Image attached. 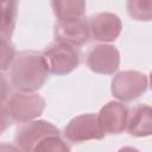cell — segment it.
Masks as SVG:
<instances>
[{
    "label": "cell",
    "mask_w": 152,
    "mask_h": 152,
    "mask_svg": "<svg viewBox=\"0 0 152 152\" xmlns=\"http://www.w3.org/2000/svg\"><path fill=\"white\" fill-rule=\"evenodd\" d=\"M48 74L42 53L33 51L20 52L11 65L12 84L23 93H33L40 89Z\"/></svg>",
    "instance_id": "obj_1"
},
{
    "label": "cell",
    "mask_w": 152,
    "mask_h": 152,
    "mask_svg": "<svg viewBox=\"0 0 152 152\" xmlns=\"http://www.w3.org/2000/svg\"><path fill=\"white\" fill-rule=\"evenodd\" d=\"M42 58L48 72L53 75L69 74L80 63V56L76 49L61 42L49 45L42 52Z\"/></svg>",
    "instance_id": "obj_2"
},
{
    "label": "cell",
    "mask_w": 152,
    "mask_h": 152,
    "mask_svg": "<svg viewBox=\"0 0 152 152\" xmlns=\"http://www.w3.org/2000/svg\"><path fill=\"white\" fill-rule=\"evenodd\" d=\"M45 108V101L42 96L33 93H14L7 101L6 109L12 120L27 122L38 118Z\"/></svg>",
    "instance_id": "obj_3"
},
{
    "label": "cell",
    "mask_w": 152,
    "mask_h": 152,
    "mask_svg": "<svg viewBox=\"0 0 152 152\" xmlns=\"http://www.w3.org/2000/svg\"><path fill=\"white\" fill-rule=\"evenodd\" d=\"M148 80L145 74L133 70L119 72L112 80V94L120 101H132L147 90Z\"/></svg>",
    "instance_id": "obj_4"
},
{
    "label": "cell",
    "mask_w": 152,
    "mask_h": 152,
    "mask_svg": "<svg viewBox=\"0 0 152 152\" xmlns=\"http://www.w3.org/2000/svg\"><path fill=\"white\" fill-rule=\"evenodd\" d=\"M106 133L97 121V115L93 113L81 114L69 121L64 128V137L71 142H83L88 140L103 139Z\"/></svg>",
    "instance_id": "obj_5"
},
{
    "label": "cell",
    "mask_w": 152,
    "mask_h": 152,
    "mask_svg": "<svg viewBox=\"0 0 152 152\" xmlns=\"http://www.w3.org/2000/svg\"><path fill=\"white\" fill-rule=\"evenodd\" d=\"M50 134H59L58 128L45 120H31L18 127L14 140L23 152H31L39 140Z\"/></svg>",
    "instance_id": "obj_6"
},
{
    "label": "cell",
    "mask_w": 152,
    "mask_h": 152,
    "mask_svg": "<svg viewBox=\"0 0 152 152\" xmlns=\"http://www.w3.org/2000/svg\"><path fill=\"white\" fill-rule=\"evenodd\" d=\"M119 64L120 55L113 45L99 44L93 46L87 53V65L96 74L110 75L118 70Z\"/></svg>",
    "instance_id": "obj_7"
},
{
    "label": "cell",
    "mask_w": 152,
    "mask_h": 152,
    "mask_svg": "<svg viewBox=\"0 0 152 152\" xmlns=\"http://www.w3.org/2000/svg\"><path fill=\"white\" fill-rule=\"evenodd\" d=\"M56 42L65 43L71 46H80L89 39V26L84 18L58 21L55 24L53 30Z\"/></svg>",
    "instance_id": "obj_8"
},
{
    "label": "cell",
    "mask_w": 152,
    "mask_h": 152,
    "mask_svg": "<svg viewBox=\"0 0 152 152\" xmlns=\"http://www.w3.org/2000/svg\"><path fill=\"white\" fill-rule=\"evenodd\" d=\"M88 26L91 37L99 42L115 40L122 28L120 18L110 12H101L93 15L88 23Z\"/></svg>",
    "instance_id": "obj_9"
},
{
    "label": "cell",
    "mask_w": 152,
    "mask_h": 152,
    "mask_svg": "<svg viewBox=\"0 0 152 152\" xmlns=\"http://www.w3.org/2000/svg\"><path fill=\"white\" fill-rule=\"evenodd\" d=\"M128 109L118 101H110L104 104L97 114V121L102 131L108 134L121 133L127 125Z\"/></svg>",
    "instance_id": "obj_10"
},
{
    "label": "cell",
    "mask_w": 152,
    "mask_h": 152,
    "mask_svg": "<svg viewBox=\"0 0 152 152\" xmlns=\"http://www.w3.org/2000/svg\"><path fill=\"white\" fill-rule=\"evenodd\" d=\"M127 131L134 137H148L152 132V109L147 104L135 106L128 113Z\"/></svg>",
    "instance_id": "obj_11"
},
{
    "label": "cell",
    "mask_w": 152,
    "mask_h": 152,
    "mask_svg": "<svg viewBox=\"0 0 152 152\" xmlns=\"http://www.w3.org/2000/svg\"><path fill=\"white\" fill-rule=\"evenodd\" d=\"M18 2L0 1V40H8L17 21Z\"/></svg>",
    "instance_id": "obj_12"
},
{
    "label": "cell",
    "mask_w": 152,
    "mask_h": 152,
    "mask_svg": "<svg viewBox=\"0 0 152 152\" xmlns=\"http://www.w3.org/2000/svg\"><path fill=\"white\" fill-rule=\"evenodd\" d=\"M51 6L58 21L83 18L86 10L84 1H52Z\"/></svg>",
    "instance_id": "obj_13"
},
{
    "label": "cell",
    "mask_w": 152,
    "mask_h": 152,
    "mask_svg": "<svg viewBox=\"0 0 152 152\" xmlns=\"http://www.w3.org/2000/svg\"><path fill=\"white\" fill-rule=\"evenodd\" d=\"M31 152H70V147L59 134H50L39 140Z\"/></svg>",
    "instance_id": "obj_14"
},
{
    "label": "cell",
    "mask_w": 152,
    "mask_h": 152,
    "mask_svg": "<svg viewBox=\"0 0 152 152\" xmlns=\"http://www.w3.org/2000/svg\"><path fill=\"white\" fill-rule=\"evenodd\" d=\"M127 11L131 18L135 20H151L152 14V1L146 0H132L127 2Z\"/></svg>",
    "instance_id": "obj_15"
},
{
    "label": "cell",
    "mask_w": 152,
    "mask_h": 152,
    "mask_svg": "<svg viewBox=\"0 0 152 152\" xmlns=\"http://www.w3.org/2000/svg\"><path fill=\"white\" fill-rule=\"evenodd\" d=\"M15 58V50L8 40H0V70H7Z\"/></svg>",
    "instance_id": "obj_16"
},
{
    "label": "cell",
    "mask_w": 152,
    "mask_h": 152,
    "mask_svg": "<svg viewBox=\"0 0 152 152\" xmlns=\"http://www.w3.org/2000/svg\"><path fill=\"white\" fill-rule=\"evenodd\" d=\"M12 119L6 109V107L0 106V134L4 133L10 126H11Z\"/></svg>",
    "instance_id": "obj_17"
},
{
    "label": "cell",
    "mask_w": 152,
    "mask_h": 152,
    "mask_svg": "<svg viewBox=\"0 0 152 152\" xmlns=\"http://www.w3.org/2000/svg\"><path fill=\"white\" fill-rule=\"evenodd\" d=\"M7 93H8V84L6 78L0 74V106L4 103V101L7 97Z\"/></svg>",
    "instance_id": "obj_18"
},
{
    "label": "cell",
    "mask_w": 152,
    "mask_h": 152,
    "mask_svg": "<svg viewBox=\"0 0 152 152\" xmlns=\"http://www.w3.org/2000/svg\"><path fill=\"white\" fill-rule=\"evenodd\" d=\"M0 152H23V151L20 148H18V147L13 146V145L1 142L0 144Z\"/></svg>",
    "instance_id": "obj_19"
},
{
    "label": "cell",
    "mask_w": 152,
    "mask_h": 152,
    "mask_svg": "<svg viewBox=\"0 0 152 152\" xmlns=\"http://www.w3.org/2000/svg\"><path fill=\"white\" fill-rule=\"evenodd\" d=\"M118 152H140V151L132 147V146H125V147H121Z\"/></svg>",
    "instance_id": "obj_20"
}]
</instances>
